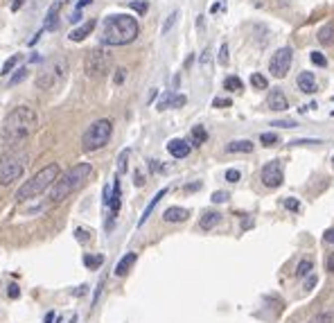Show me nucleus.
Returning a JSON list of instances; mask_svg holds the SVG:
<instances>
[{"instance_id": "1", "label": "nucleus", "mask_w": 334, "mask_h": 323, "mask_svg": "<svg viewBox=\"0 0 334 323\" xmlns=\"http://www.w3.org/2000/svg\"><path fill=\"white\" fill-rule=\"evenodd\" d=\"M36 124H39V117L30 107H16L11 113H7L2 129H0V138L5 145H18L34 133Z\"/></svg>"}, {"instance_id": "2", "label": "nucleus", "mask_w": 334, "mask_h": 323, "mask_svg": "<svg viewBox=\"0 0 334 323\" xmlns=\"http://www.w3.org/2000/svg\"><path fill=\"white\" fill-rule=\"evenodd\" d=\"M140 32L138 20L129 14H113L104 18L102 25V43L106 45H127L133 43Z\"/></svg>"}, {"instance_id": "3", "label": "nucleus", "mask_w": 334, "mask_h": 323, "mask_svg": "<svg viewBox=\"0 0 334 323\" xmlns=\"http://www.w3.org/2000/svg\"><path fill=\"white\" fill-rule=\"evenodd\" d=\"M90 174H93V167H90V163H77V165H73L66 174H61L57 181H54V186L50 188V201L52 204H59V201H64L68 195H73L75 190H79V188L84 186V183L90 179Z\"/></svg>"}, {"instance_id": "4", "label": "nucleus", "mask_w": 334, "mask_h": 323, "mask_svg": "<svg viewBox=\"0 0 334 323\" xmlns=\"http://www.w3.org/2000/svg\"><path fill=\"white\" fill-rule=\"evenodd\" d=\"M59 176H61L59 174V165H57V163H48L43 170H39L32 179H27V181L16 190V199H18V201L36 199V197L43 195L45 190H50Z\"/></svg>"}, {"instance_id": "5", "label": "nucleus", "mask_w": 334, "mask_h": 323, "mask_svg": "<svg viewBox=\"0 0 334 323\" xmlns=\"http://www.w3.org/2000/svg\"><path fill=\"white\" fill-rule=\"evenodd\" d=\"M111 136H113V122H111V120H106V117H102V120H95V122L90 124L86 131H84V136H82V149H84V152H97V149H102V147L108 145Z\"/></svg>"}, {"instance_id": "6", "label": "nucleus", "mask_w": 334, "mask_h": 323, "mask_svg": "<svg viewBox=\"0 0 334 323\" xmlns=\"http://www.w3.org/2000/svg\"><path fill=\"white\" fill-rule=\"evenodd\" d=\"M108 68H111V57H108V52L104 48H93L86 52L84 70H86L88 77H93V79L104 77V75L108 73Z\"/></svg>"}, {"instance_id": "7", "label": "nucleus", "mask_w": 334, "mask_h": 323, "mask_svg": "<svg viewBox=\"0 0 334 323\" xmlns=\"http://www.w3.org/2000/svg\"><path fill=\"white\" fill-rule=\"evenodd\" d=\"M25 172V156L18 154H5L0 158V183L9 186V183L18 181Z\"/></svg>"}, {"instance_id": "8", "label": "nucleus", "mask_w": 334, "mask_h": 323, "mask_svg": "<svg viewBox=\"0 0 334 323\" xmlns=\"http://www.w3.org/2000/svg\"><path fill=\"white\" fill-rule=\"evenodd\" d=\"M66 70H68L66 59H57L52 66H48V68L36 77V86L43 88V91H50V88H54L57 84H61V79L66 77Z\"/></svg>"}, {"instance_id": "9", "label": "nucleus", "mask_w": 334, "mask_h": 323, "mask_svg": "<svg viewBox=\"0 0 334 323\" xmlns=\"http://www.w3.org/2000/svg\"><path fill=\"white\" fill-rule=\"evenodd\" d=\"M289 68H291V48L275 50V54L269 61V73L273 75V77L282 79L287 73H289Z\"/></svg>"}, {"instance_id": "10", "label": "nucleus", "mask_w": 334, "mask_h": 323, "mask_svg": "<svg viewBox=\"0 0 334 323\" xmlns=\"http://www.w3.org/2000/svg\"><path fill=\"white\" fill-rule=\"evenodd\" d=\"M260 179L266 188H278L282 183V179H285V176H282V163L280 161L266 163L260 172Z\"/></svg>"}, {"instance_id": "11", "label": "nucleus", "mask_w": 334, "mask_h": 323, "mask_svg": "<svg viewBox=\"0 0 334 323\" xmlns=\"http://www.w3.org/2000/svg\"><path fill=\"white\" fill-rule=\"evenodd\" d=\"M187 217H190V211H185L181 206H169V208L163 213V219H165L167 224H178V221H185Z\"/></svg>"}, {"instance_id": "12", "label": "nucleus", "mask_w": 334, "mask_h": 323, "mask_svg": "<svg viewBox=\"0 0 334 323\" xmlns=\"http://www.w3.org/2000/svg\"><path fill=\"white\" fill-rule=\"evenodd\" d=\"M266 104H269L271 111H287V98L285 93H282L280 88H273V91H269V100H266Z\"/></svg>"}, {"instance_id": "13", "label": "nucleus", "mask_w": 334, "mask_h": 323, "mask_svg": "<svg viewBox=\"0 0 334 323\" xmlns=\"http://www.w3.org/2000/svg\"><path fill=\"white\" fill-rule=\"evenodd\" d=\"M167 152L172 154L174 158H185L190 154V142L181 140V138H174V140L167 142Z\"/></svg>"}, {"instance_id": "14", "label": "nucleus", "mask_w": 334, "mask_h": 323, "mask_svg": "<svg viewBox=\"0 0 334 323\" xmlns=\"http://www.w3.org/2000/svg\"><path fill=\"white\" fill-rule=\"evenodd\" d=\"M296 84H298V91H303L305 95H312V93L316 91V79H314V75H312V73H307V70L298 75Z\"/></svg>"}, {"instance_id": "15", "label": "nucleus", "mask_w": 334, "mask_h": 323, "mask_svg": "<svg viewBox=\"0 0 334 323\" xmlns=\"http://www.w3.org/2000/svg\"><path fill=\"white\" fill-rule=\"evenodd\" d=\"M95 25H97V20H95V18L86 20V23H84L82 27H77V29H73V32H70V36H68V39H70V41H75V43H79V41H84L86 36L90 34V32H93V29H95Z\"/></svg>"}, {"instance_id": "16", "label": "nucleus", "mask_w": 334, "mask_h": 323, "mask_svg": "<svg viewBox=\"0 0 334 323\" xmlns=\"http://www.w3.org/2000/svg\"><path fill=\"white\" fill-rule=\"evenodd\" d=\"M219 221H221L219 213H217V211H208V213H203V217L199 219V226H201L203 230H210V228H215Z\"/></svg>"}, {"instance_id": "17", "label": "nucleus", "mask_w": 334, "mask_h": 323, "mask_svg": "<svg viewBox=\"0 0 334 323\" xmlns=\"http://www.w3.org/2000/svg\"><path fill=\"white\" fill-rule=\"evenodd\" d=\"M136 258H138L136 253H127V255H124V258L120 260L118 264H115V276H127L129 269H131L133 264H136Z\"/></svg>"}, {"instance_id": "18", "label": "nucleus", "mask_w": 334, "mask_h": 323, "mask_svg": "<svg viewBox=\"0 0 334 323\" xmlns=\"http://www.w3.org/2000/svg\"><path fill=\"white\" fill-rule=\"evenodd\" d=\"M165 195H167V188H163V190H158V192H156V197H154V199L147 204V208H145V213H143V217H140V221H138V226H143L145 221L149 219V215L154 213V208H156V206H158V201H161Z\"/></svg>"}, {"instance_id": "19", "label": "nucleus", "mask_w": 334, "mask_h": 323, "mask_svg": "<svg viewBox=\"0 0 334 323\" xmlns=\"http://www.w3.org/2000/svg\"><path fill=\"white\" fill-rule=\"evenodd\" d=\"M226 152L228 154H242V152H253V142L250 140H233L231 145H226Z\"/></svg>"}, {"instance_id": "20", "label": "nucleus", "mask_w": 334, "mask_h": 323, "mask_svg": "<svg viewBox=\"0 0 334 323\" xmlns=\"http://www.w3.org/2000/svg\"><path fill=\"white\" fill-rule=\"evenodd\" d=\"M108 206H111V224H113V217L118 215V211H120V181L118 179H115V183H113V195L108 199Z\"/></svg>"}, {"instance_id": "21", "label": "nucleus", "mask_w": 334, "mask_h": 323, "mask_svg": "<svg viewBox=\"0 0 334 323\" xmlns=\"http://www.w3.org/2000/svg\"><path fill=\"white\" fill-rule=\"evenodd\" d=\"M319 41L323 45H332L334 43V23H328L325 27L319 29Z\"/></svg>"}, {"instance_id": "22", "label": "nucleus", "mask_w": 334, "mask_h": 323, "mask_svg": "<svg viewBox=\"0 0 334 323\" xmlns=\"http://www.w3.org/2000/svg\"><path fill=\"white\" fill-rule=\"evenodd\" d=\"M59 7H61V2H57V5H52V7H50L48 18H45V27H43V29H48V32L57 29V14H59Z\"/></svg>"}, {"instance_id": "23", "label": "nucleus", "mask_w": 334, "mask_h": 323, "mask_svg": "<svg viewBox=\"0 0 334 323\" xmlns=\"http://www.w3.org/2000/svg\"><path fill=\"white\" fill-rule=\"evenodd\" d=\"M312 269H314L312 260H300L298 267H296V276H298V278H307V276L312 274Z\"/></svg>"}, {"instance_id": "24", "label": "nucleus", "mask_w": 334, "mask_h": 323, "mask_svg": "<svg viewBox=\"0 0 334 323\" xmlns=\"http://www.w3.org/2000/svg\"><path fill=\"white\" fill-rule=\"evenodd\" d=\"M84 264H86L90 271H95L104 264V255H84Z\"/></svg>"}, {"instance_id": "25", "label": "nucleus", "mask_w": 334, "mask_h": 323, "mask_svg": "<svg viewBox=\"0 0 334 323\" xmlns=\"http://www.w3.org/2000/svg\"><path fill=\"white\" fill-rule=\"evenodd\" d=\"M206 140H208L206 129H203V127H194V129H192V145L199 147V145H203Z\"/></svg>"}, {"instance_id": "26", "label": "nucleus", "mask_w": 334, "mask_h": 323, "mask_svg": "<svg viewBox=\"0 0 334 323\" xmlns=\"http://www.w3.org/2000/svg\"><path fill=\"white\" fill-rule=\"evenodd\" d=\"M185 104V95H174V98H167V100H163L161 102V111L163 108H167V107H183Z\"/></svg>"}, {"instance_id": "27", "label": "nucleus", "mask_w": 334, "mask_h": 323, "mask_svg": "<svg viewBox=\"0 0 334 323\" xmlns=\"http://www.w3.org/2000/svg\"><path fill=\"white\" fill-rule=\"evenodd\" d=\"M224 88H226V91H242L244 84L240 82V77H226L224 79Z\"/></svg>"}, {"instance_id": "28", "label": "nucleus", "mask_w": 334, "mask_h": 323, "mask_svg": "<svg viewBox=\"0 0 334 323\" xmlns=\"http://www.w3.org/2000/svg\"><path fill=\"white\" fill-rule=\"evenodd\" d=\"M18 64V54H14V57H9L5 61V64H2V68H0V75H9L11 70H14V66Z\"/></svg>"}, {"instance_id": "29", "label": "nucleus", "mask_w": 334, "mask_h": 323, "mask_svg": "<svg viewBox=\"0 0 334 323\" xmlns=\"http://www.w3.org/2000/svg\"><path fill=\"white\" fill-rule=\"evenodd\" d=\"M176 18H178V11H172V14L167 16L165 25H163V34H167V32H169V29L174 27V23H176Z\"/></svg>"}, {"instance_id": "30", "label": "nucleus", "mask_w": 334, "mask_h": 323, "mask_svg": "<svg viewBox=\"0 0 334 323\" xmlns=\"http://www.w3.org/2000/svg\"><path fill=\"white\" fill-rule=\"evenodd\" d=\"M250 84H253V86L255 88H266L269 86V82H266V77H262V75H250Z\"/></svg>"}, {"instance_id": "31", "label": "nucleus", "mask_w": 334, "mask_h": 323, "mask_svg": "<svg viewBox=\"0 0 334 323\" xmlns=\"http://www.w3.org/2000/svg\"><path fill=\"white\" fill-rule=\"evenodd\" d=\"M127 158H129V149H124L118 158V174H124V170H127Z\"/></svg>"}, {"instance_id": "32", "label": "nucleus", "mask_w": 334, "mask_h": 323, "mask_svg": "<svg viewBox=\"0 0 334 323\" xmlns=\"http://www.w3.org/2000/svg\"><path fill=\"white\" fill-rule=\"evenodd\" d=\"M310 59H312V64H316L319 68H325V66H328V59H325L321 52H312Z\"/></svg>"}, {"instance_id": "33", "label": "nucleus", "mask_w": 334, "mask_h": 323, "mask_svg": "<svg viewBox=\"0 0 334 323\" xmlns=\"http://www.w3.org/2000/svg\"><path fill=\"white\" fill-rule=\"evenodd\" d=\"M260 140H262V145H275V142H278V136H275V133H262L260 136Z\"/></svg>"}, {"instance_id": "34", "label": "nucleus", "mask_w": 334, "mask_h": 323, "mask_svg": "<svg viewBox=\"0 0 334 323\" xmlns=\"http://www.w3.org/2000/svg\"><path fill=\"white\" fill-rule=\"evenodd\" d=\"M285 208H287V211H291V213H298L300 211V204L296 199H291V197H287V199H285Z\"/></svg>"}, {"instance_id": "35", "label": "nucleus", "mask_w": 334, "mask_h": 323, "mask_svg": "<svg viewBox=\"0 0 334 323\" xmlns=\"http://www.w3.org/2000/svg\"><path fill=\"white\" fill-rule=\"evenodd\" d=\"M75 235H77L79 242H88L93 233H90V230H86V228H77V230H75Z\"/></svg>"}, {"instance_id": "36", "label": "nucleus", "mask_w": 334, "mask_h": 323, "mask_svg": "<svg viewBox=\"0 0 334 323\" xmlns=\"http://www.w3.org/2000/svg\"><path fill=\"white\" fill-rule=\"evenodd\" d=\"M226 199H228V192H221V190L212 192V204H224Z\"/></svg>"}, {"instance_id": "37", "label": "nucleus", "mask_w": 334, "mask_h": 323, "mask_svg": "<svg viewBox=\"0 0 334 323\" xmlns=\"http://www.w3.org/2000/svg\"><path fill=\"white\" fill-rule=\"evenodd\" d=\"M219 64H221V66L228 64V45H226V43L219 48Z\"/></svg>"}, {"instance_id": "38", "label": "nucleus", "mask_w": 334, "mask_h": 323, "mask_svg": "<svg viewBox=\"0 0 334 323\" xmlns=\"http://www.w3.org/2000/svg\"><path fill=\"white\" fill-rule=\"evenodd\" d=\"M129 7H131V9H136L138 14H147V2H138V0H133Z\"/></svg>"}, {"instance_id": "39", "label": "nucleus", "mask_w": 334, "mask_h": 323, "mask_svg": "<svg viewBox=\"0 0 334 323\" xmlns=\"http://www.w3.org/2000/svg\"><path fill=\"white\" fill-rule=\"evenodd\" d=\"M240 170H226V181H231V183H237L240 181Z\"/></svg>"}, {"instance_id": "40", "label": "nucleus", "mask_w": 334, "mask_h": 323, "mask_svg": "<svg viewBox=\"0 0 334 323\" xmlns=\"http://www.w3.org/2000/svg\"><path fill=\"white\" fill-rule=\"evenodd\" d=\"M316 283H319L316 274H310V276H307V280H305V289H307V292H310V289H314V287H316Z\"/></svg>"}, {"instance_id": "41", "label": "nucleus", "mask_w": 334, "mask_h": 323, "mask_svg": "<svg viewBox=\"0 0 334 323\" xmlns=\"http://www.w3.org/2000/svg\"><path fill=\"white\" fill-rule=\"evenodd\" d=\"M7 289H9V292H7V296H9V299H18V296H20V289H18V285H16V283H11Z\"/></svg>"}, {"instance_id": "42", "label": "nucleus", "mask_w": 334, "mask_h": 323, "mask_svg": "<svg viewBox=\"0 0 334 323\" xmlns=\"http://www.w3.org/2000/svg\"><path fill=\"white\" fill-rule=\"evenodd\" d=\"M273 127H287V129H294V127H298V124H296L294 120H280V122H273Z\"/></svg>"}, {"instance_id": "43", "label": "nucleus", "mask_w": 334, "mask_h": 323, "mask_svg": "<svg viewBox=\"0 0 334 323\" xmlns=\"http://www.w3.org/2000/svg\"><path fill=\"white\" fill-rule=\"evenodd\" d=\"M25 75H27V70H25V68H20L18 73H16L14 77H11V84H18V82H23V79H25Z\"/></svg>"}, {"instance_id": "44", "label": "nucleus", "mask_w": 334, "mask_h": 323, "mask_svg": "<svg viewBox=\"0 0 334 323\" xmlns=\"http://www.w3.org/2000/svg\"><path fill=\"white\" fill-rule=\"evenodd\" d=\"M231 100H228V98H217L215 100V102H212V107H231Z\"/></svg>"}, {"instance_id": "45", "label": "nucleus", "mask_w": 334, "mask_h": 323, "mask_svg": "<svg viewBox=\"0 0 334 323\" xmlns=\"http://www.w3.org/2000/svg\"><path fill=\"white\" fill-rule=\"evenodd\" d=\"M323 237H325V242L334 244V228H328V230H325V235H323Z\"/></svg>"}, {"instance_id": "46", "label": "nucleus", "mask_w": 334, "mask_h": 323, "mask_svg": "<svg viewBox=\"0 0 334 323\" xmlns=\"http://www.w3.org/2000/svg\"><path fill=\"white\" fill-rule=\"evenodd\" d=\"M124 73H127L124 68H120V70H118V75H115V84H122V82H124Z\"/></svg>"}, {"instance_id": "47", "label": "nucleus", "mask_w": 334, "mask_h": 323, "mask_svg": "<svg viewBox=\"0 0 334 323\" xmlns=\"http://www.w3.org/2000/svg\"><path fill=\"white\" fill-rule=\"evenodd\" d=\"M23 5H25V0H14V5H11V11H18Z\"/></svg>"}, {"instance_id": "48", "label": "nucleus", "mask_w": 334, "mask_h": 323, "mask_svg": "<svg viewBox=\"0 0 334 323\" xmlns=\"http://www.w3.org/2000/svg\"><path fill=\"white\" fill-rule=\"evenodd\" d=\"M90 2H93V0H79V2H77V11H79V9H84L86 5H90Z\"/></svg>"}, {"instance_id": "49", "label": "nucleus", "mask_w": 334, "mask_h": 323, "mask_svg": "<svg viewBox=\"0 0 334 323\" xmlns=\"http://www.w3.org/2000/svg\"><path fill=\"white\" fill-rule=\"evenodd\" d=\"M328 271H334V253L328 258Z\"/></svg>"}, {"instance_id": "50", "label": "nucleus", "mask_w": 334, "mask_h": 323, "mask_svg": "<svg viewBox=\"0 0 334 323\" xmlns=\"http://www.w3.org/2000/svg\"><path fill=\"white\" fill-rule=\"evenodd\" d=\"M201 183H192V186H185V192H192V190H199Z\"/></svg>"}, {"instance_id": "51", "label": "nucleus", "mask_w": 334, "mask_h": 323, "mask_svg": "<svg viewBox=\"0 0 334 323\" xmlns=\"http://www.w3.org/2000/svg\"><path fill=\"white\" fill-rule=\"evenodd\" d=\"M328 321H330V317H328V314H325V317H319V319H316L314 323H328Z\"/></svg>"}, {"instance_id": "52", "label": "nucleus", "mask_w": 334, "mask_h": 323, "mask_svg": "<svg viewBox=\"0 0 334 323\" xmlns=\"http://www.w3.org/2000/svg\"><path fill=\"white\" fill-rule=\"evenodd\" d=\"M54 321V312H50V314H45V323H52Z\"/></svg>"}, {"instance_id": "53", "label": "nucleus", "mask_w": 334, "mask_h": 323, "mask_svg": "<svg viewBox=\"0 0 334 323\" xmlns=\"http://www.w3.org/2000/svg\"><path fill=\"white\" fill-rule=\"evenodd\" d=\"M39 39H41V32H36V34H34V39L30 41V45H34V43H36V41H39Z\"/></svg>"}, {"instance_id": "54", "label": "nucleus", "mask_w": 334, "mask_h": 323, "mask_svg": "<svg viewBox=\"0 0 334 323\" xmlns=\"http://www.w3.org/2000/svg\"><path fill=\"white\" fill-rule=\"evenodd\" d=\"M332 163H334V156H332Z\"/></svg>"}]
</instances>
